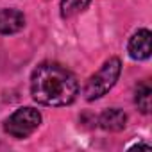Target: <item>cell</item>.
<instances>
[{"mask_svg":"<svg viewBox=\"0 0 152 152\" xmlns=\"http://www.w3.org/2000/svg\"><path fill=\"white\" fill-rule=\"evenodd\" d=\"M127 124V115L120 107H109L100 113L99 116V125L104 131H122Z\"/></svg>","mask_w":152,"mask_h":152,"instance_id":"8992f818","label":"cell"},{"mask_svg":"<svg viewBox=\"0 0 152 152\" xmlns=\"http://www.w3.org/2000/svg\"><path fill=\"white\" fill-rule=\"evenodd\" d=\"M91 0H61V16L72 18L88 9Z\"/></svg>","mask_w":152,"mask_h":152,"instance_id":"ba28073f","label":"cell"},{"mask_svg":"<svg viewBox=\"0 0 152 152\" xmlns=\"http://www.w3.org/2000/svg\"><path fill=\"white\" fill-rule=\"evenodd\" d=\"M25 27V15L18 9H2L0 11V34L9 36L16 34Z\"/></svg>","mask_w":152,"mask_h":152,"instance_id":"5b68a950","label":"cell"},{"mask_svg":"<svg viewBox=\"0 0 152 152\" xmlns=\"http://www.w3.org/2000/svg\"><path fill=\"white\" fill-rule=\"evenodd\" d=\"M32 99L43 106L61 107L72 104L79 95L75 75L57 63H41L31 75Z\"/></svg>","mask_w":152,"mask_h":152,"instance_id":"6da1fadb","label":"cell"},{"mask_svg":"<svg viewBox=\"0 0 152 152\" xmlns=\"http://www.w3.org/2000/svg\"><path fill=\"white\" fill-rule=\"evenodd\" d=\"M150 95H152V88L147 81L140 83L136 86V93H134V102L138 106V109L143 113V115H148L150 113Z\"/></svg>","mask_w":152,"mask_h":152,"instance_id":"52a82bcc","label":"cell"},{"mask_svg":"<svg viewBox=\"0 0 152 152\" xmlns=\"http://www.w3.org/2000/svg\"><path fill=\"white\" fill-rule=\"evenodd\" d=\"M120 73H122V61L118 57H109L100 66V70L88 79L84 86V99L91 102V100L104 97L116 84Z\"/></svg>","mask_w":152,"mask_h":152,"instance_id":"7a4b0ae2","label":"cell"},{"mask_svg":"<svg viewBox=\"0 0 152 152\" xmlns=\"http://www.w3.org/2000/svg\"><path fill=\"white\" fill-rule=\"evenodd\" d=\"M41 124V113L34 107H18L4 124V129L9 136L16 140L29 138Z\"/></svg>","mask_w":152,"mask_h":152,"instance_id":"3957f363","label":"cell"},{"mask_svg":"<svg viewBox=\"0 0 152 152\" xmlns=\"http://www.w3.org/2000/svg\"><path fill=\"white\" fill-rule=\"evenodd\" d=\"M150 31L148 29H140L132 34L127 45V52L134 61H145L150 57Z\"/></svg>","mask_w":152,"mask_h":152,"instance_id":"277c9868","label":"cell"}]
</instances>
